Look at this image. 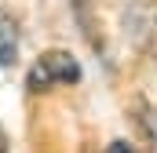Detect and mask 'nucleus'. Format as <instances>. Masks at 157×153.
I'll return each mask as SVG.
<instances>
[{
  "mask_svg": "<svg viewBox=\"0 0 157 153\" xmlns=\"http://www.w3.org/2000/svg\"><path fill=\"white\" fill-rule=\"evenodd\" d=\"M80 80V62L70 51H44L37 62L29 66L26 76V88L29 91H51V88H62V84H77Z\"/></svg>",
  "mask_w": 157,
  "mask_h": 153,
  "instance_id": "1",
  "label": "nucleus"
},
{
  "mask_svg": "<svg viewBox=\"0 0 157 153\" xmlns=\"http://www.w3.org/2000/svg\"><path fill=\"white\" fill-rule=\"evenodd\" d=\"M15 55H18V22H15V15L7 11V4L0 0V69L11 66Z\"/></svg>",
  "mask_w": 157,
  "mask_h": 153,
  "instance_id": "2",
  "label": "nucleus"
},
{
  "mask_svg": "<svg viewBox=\"0 0 157 153\" xmlns=\"http://www.w3.org/2000/svg\"><path fill=\"white\" fill-rule=\"evenodd\" d=\"M143 135L150 142V153H157V106H143Z\"/></svg>",
  "mask_w": 157,
  "mask_h": 153,
  "instance_id": "3",
  "label": "nucleus"
},
{
  "mask_svg": "<svg viewBox=\"0 0 157 153\" xmlns=\"http://www.w3.org/2000/svg\"><path fill=\"white\" fill-rule=\"evenodd\" d=\"M110 153H132V146H124V142H113V146H110Z\"/></svg>",
  "mask_w": 157,
  "mask_h": 153,
  "instance_id": "4",
  "label": "nucleus"
},
{
  "mask_svg": "<svg viewBox=\"0 0 157 153\" xmlns=\"http://www.w3.org/2000/svg\"><path fill=\"white\" fill-rule=\"evenodd\" d=\"M0 153H11V146H7V135H4V128H0Z\"/></svg>",
  "mask_w": 157,
  "mask_h": 153,
  "instance_id": "5",
  "label": "nucleus"
}]
</instances>
